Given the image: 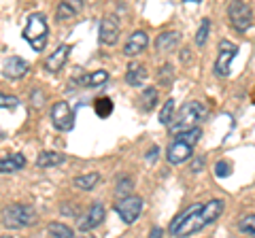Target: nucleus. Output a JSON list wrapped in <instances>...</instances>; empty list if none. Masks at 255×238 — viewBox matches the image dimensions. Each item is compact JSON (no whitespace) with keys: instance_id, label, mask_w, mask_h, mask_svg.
<instances>
[{"instance_id":"12","label":"nucleus","mask_w":255,"mask_h":238,"mask_svg":"<svg viewBox=\"0 0 255 238\" xmlns=\"http://www.w3.org/2000/svg\"><path fill=\"white\" fill-rule=\"evenodd\" d=\"M28 70H30V66H28V62H26V60L17 58V55H11V58L4 62L2 75H4V77H9V79H21L23 75L28 73Z\"/></svg>"},{"instance_id":"5","label":"nucleus","mask_w":255,"mask_h":238,"mask_svg":"<svg viewBox=\"0 0 255 238\" xmlns=\"http://www.w3.org/2000/svg\"><path fill=\"white\" fill-rule=\"evenodd\" d=\"M142 198L140 196H128L124 198V200H119L117 206H115V211H117V215L122 217L124 224H134L138 217H140V213H142Z\"/></svg>"},{"instance_id":"2","label":"nucleus","mask_w":255,"mask_h":238,"mask_svg":"<svg viewBox=\"0 0 255 238\" xmlns=\"http://www.w3.org/2000/svg\"><path fill=\"white\" fill-rule=\"evenodd\" d=\"M206 117V107L202 105V102H185L179 113H177V125H170V132L172 134H181L185 132L189 128H196L198 121H202V119Z\"/></svg>"},{"instance_id":"24","label":"nucleus","mask_w":255,"mask_h":238,"mask_svg":"<svg viewBox=\"0 0 255 238\" xmlns=\"http://www.w3.org/2000/svg\"><path fill=\"white\" fill-rule=\"evenodd\" d=\"M200 136H202V130L198 128H189V130H185V132H181V134H177V138L174 140H181V142H187V145H191L194 147L198 140H200Z\"/></svg>"},{"instance_id":"27","label":"nucleus","mask_w":255,"mask_h":238,"mask_svg":"<svg viewBox=\"0 0 255 238\" xmlns=\"http://www.w3.org/2000/svg\"><path fill=\"white\" fill-rule=\"evenodd\" d=\"M140 102H142V109H145V111L153 109V107L157 105V90H155V87H145Z\"/></svg>"},{"instance_id":"11","label":"nucleus","mask_w":255,"mask_h":238,"mask_svg":"<svg viewBox=\"0 0 255 238\" xmlns=\"http://www.w3.org/2000/svg\"><path fill=\"white\" fill-rule=\"evenodd\" d=\"M147 45H149V34L145 32V30H136V32L128 38V43L124 47V53L128 55V58H136V55H140L147 49Z\"/></svg>"},{"instance_id":"32","label":"nucleus","mask_w":255,"mask_h":238,"mask_svg":"<svg viewBox=\"0 0 255 238\" xmlns=\"http://www.w3.org/2000/svg\"><path fill=\"white\" fill-rule=\"evenodd\" d=\"M230 172H232V166H230V162L221 160V162H217V164H215V174H217L219 179H226Z\"/></svg>"},{"instance_id":"7","label":"nucleus","mask_w":255,"mask_h":238,"mask_svg":"<svg viewBox=\"0 0 255 238\" xmlns=\"http://www.w3.org/2000/svg\"><path fill=\"white\" fill-rule=\"evenodd\" d=\"M228 15H230V23H232L234 30H238V32H245V30L251 28L253 11L247 2H232L228 6Z\"/></svg>"},{"instance_id":"18","label":"nucleus","mask_w":255,"mask_h":238,"mask_svg":"<svg viewBox=\"0 0 255 238\" xmlns=\"http://www.w3.org/2000/svg\"><path fill=\"white\" fill-rule=\"evenodd\" d=\"M145 79H147V68L145 66L142 64H130V68H128V73H126L128 85L140 87L142 83H145Z\"/></svg>"},{"instance_id":"28","label":"nucleus","mask_w":255,"mask_h":238,"mask_svg":"<svg viewBox=\"0 0 255 238\" xmlns=\"http://www.w3.org/2000/svg\"><path fill=\"white\" fill-rule=\"evenodd\" d=\"M209 32H211V19L204 17L200 21V28H198V32H196V45L198 47H204L206 38H209Z\"/></svg>"},{"instance_id":"33","label":"nucleus","mask_w":255,"mask_h":238,"mask_svg":"<svg viewBox=\"0 0 255 238\" xmlns=\"http://www.w3.org/2000/svg\"><path fill=\"white\" fill-rule=\"evenodd\" d=\"M159 79H164V81H170L172 79V66L166 64L164 68H159Z\"/></svg>"},{"instance_id":"25","label":"nucleus","mask_w":255,"mask_h":238,"mask_svg":"<svg viewBox=\"0 0 255 238\" xmlns=\"http://www.w3.org/2000/svg\"><path fill=\"white\" fill-rule=\"evenodd\" d=\"M94 111H96V115L98 117H109L111 113H113V100L111 98H98L94 102Z\"/></svg>"},{"instance_id":"37","label":"nucleus","mask_w":255,"mask_h":238,"mask_svg":"<svg viewBox=\"0 0 255 238\" xmlns=\"http://www.w3.org/2000/svg\"><path fill=\"white\" fill-rule=\"evenodd\" d=\"M0 238H13V236H0Z\"/></svg>"},{"instance_id":"35","label":"nucleus","mask_w":255,"mask_h":238,"mask_svg":"<svg viewBox=\"0 0 255 238\" xmlns=\"http://www.w3.org/2000/svg\"><path fill=\"white\" fill-rule=\"evenodd\" d=\"M149 238H164V230L162 228H153L149 232Z\"/></svg>"},{"instance_id":"14","label":"nucleus","mask_w":255,"mask_h":238,"mask_svg":"<svg viewBox=\"0 0 255 238\" xmlns=\"http://www.w3.org/2000/svg\"><path fill=\"white\" fill-rule=\"evenodd\" d=\"M68 53H70V45H60L58 49H55L49 58L45 60V68L49 70V73H58V70L66 64Z\"/></svg>"},{"instance_id":"13","label":"nucleus","mask_w":255,"mask_h":238,"mask_svg":"<svg viewBox=\"0 0 255 238\" xmlns=\"http://www.w3.org/2000/svg\"><path fill=\"white\" fill-rule=\"evenodd\" d=\"M223 209H226V202L219 200V198H213V200H209L206 204H202L200 215H202V219H204V224H206V226H209V224H215V221L221 217Z\"/></svg>"},{"instance_id":"29","label":"nucleus","mask_w":255,"mask_h":238,"mask_svg":"<svg viewBox=\"0 0 255 238\" xmlns=\"http://www.w3.org/2000/svg\"><path fill=\"white\" fill-rule=\"evenodd\" d=\"M17 107H19V98L9 96V94H2V92H0V109H4V111H15Z\"/></svg>"},{"instance_id":"1","label":"nucleus","mask_w":255,"mask_h":238,"mask_svg":"<svg viewBox=\"0 0 255 238\" xmlns=\"http://www.w3.org/2000/svg\"><path fill=\"white\" fill-rule=\"evenodd\" d=\"M0 221L9 230H21L36 224V211L30 204H9L0 213Z\"/></svg>"},{"instance_id":"3","label":"nucleus","mask_w":255,"mask_h":238,"mask_svg":"<svg viewBox=\"0 0 255 238\" xmlns=\"http://www.w3.org/2000/svg\"><path fill=\"white\" fill-rule=\"evenodd\" d=\"M47 19L43 13H32L28 21H26V28H23V38L30 43V47L34 51H43L45 45H47Z\"/></svg>"},{"instance_id":"9","label":"nucleus","mask_w":255,"mask_h":238,"mask_svg":"<svg viewBox=\"0 0 255 238\" xmlns=\"http://www.w3.org/2000/svg\"><path fill=\"white\" fill-rule=\"evenodd\" d=\"M98 36H100L102 45H115L119 41V21H117L115 15L102 17L100 28H98Z\"/></svg>"},{"instance_id":"10","label":"nucleus","mask_w":255,"mask_h":238,"mask_svg":"<svg viewBox=\"0 0 255 238\" xmlns=\"http://www.w3.org/2000/svg\"><path fill=\"white\" fill-rule=\"evenodd\" d=\"M191 155H194V147L187 145V142H181V140H172L168 149H166V160L174 166L191 160Z\"/></svg>"},{"instance_id":"22","label":"nucleus","mask_w":255,"mask_h":238,"mask_svg":"<svg viewBox=\"0 0 255 238\" xmlns=\"http://www.w3.org/2000/svg\"><path fill=\"white\" fill-rule=\"evenodd\" d=\"M100 181V174L98 172H85L81 174V177L75 179V187L77 189H83V192H90V189H94V185Z\"/></svg>"},{"instance_id":"30","label":"nucleus","mask_w":255,"mask_h":238,"mask_svg":"<svg viewBox=\"0 0 255 238\" xmlns=\"http://www.w3.org/2000/svg\"><path fill=\"white\" fill-rule=\"evenodd\" d=\"M130 189H132V179H128V177H122V179L117 181L115 194H117V196H124V198H128V194H130Z\"/></svg>"},{"instance_id":"4","label":"nucleus","mask_w":255,"mask_h":238,"mask_svg":"<svg viewBox=\"0 0 255 238\" xmlns=\"http://www.w3.org/2000/svg\"><path fill=\"white\" fill-rule=\"evenodd\" d=\"M51 121L60 132H70L75 128V111L68 102H55L51 107Z\"/></svg>"},{"instance_id":"6","label":"nucleus","mask_w":255,"mask_h":238,"mask_svg":"<svg viewBox=\"0 0 255 238\" xmlns=\"http://www.w3.org/2000/svg\"><path fill=\"white\" fill-rule=\"evenodd\" d=\"M236 53H238V45L230 43V41H221L219 43V55H217V60H215V68H213L215 75L217 77H228Z\"/></svg>"},{"instance_id":"15","label":"nucleus","mask_w":255,"mask_h":238,"mask_svg":"<svg viewBox=\"0 0 255 238\" xmlns=\"http://www.w3.org/2000/svg\"><path fill=\"white\" fill-rule=\"evenodd\" d=\"M181 41V32H174V30H168V32H162L155 38V49L159 53H170L177 49V45Z\"/></svg>"},{"instance_id":"16","label":"nucleus","mask_w":255,"mask_h":238,"mask_svg":"<svg viewBox=\"0 0 255 238\" xmlns=\"http://www.w3.org/2000/svg\"><path fill=\"white\" fill-rule=\"evenodd\" d=\"M26 166V157L21 153H13V155H6L0 160V174H9V172H17Z\"/></svg>"},{"instance_id":"23","label":"nucleus","mask_w":255,"mask_h":238,"mask_svg":"<svg viewBox=\"0 0 255 238\" xmlns=\"http://www.w3.org/2000/svg\"><path fill=\"white\" fill-rule=\"evenodd\" d=\"M49 236L51 238H75V232H73V228H68L66 224L51 221L49 224Z\"/></svg>"},{"instance_id":"20","label":"nucleus","mask_w":255,"mask_h":238,"mask_svg":"<svg viewBox=\"0 0 255 238\" xmlns=\"http://www.w3.org/2000/svg\"><path fill=\"white\" fill-rule=\"evenodd\" d=\"M81 2H75V0H66V2H60V6H58V19L60 21H66V19H73L75 15L81 11Z\"/></svg>"},{"instance_id":"26","label":"nucleus","mask_w":255,"mask_h":238,"mask_svg":"<svg viewBox=\"0 0 255 238\" xmlns=\"http://www.w3.org/2000/svg\"><path fill=\"white\" fill-rule=\"evenodd\" d=\"M172 117H174V100L168 98V100L164 102L162 111H159V123L170 125V123H172Z\"/></svg>"},{"instance_id":"17","label":"nucleus","mask_w":255,"mask_h":238,"mask_svg":"<svg viewBox=\"0 0 255 238\" xmlns=\"http://www.w3.org/2000/svg\"><path fill=\"white\" fill-rule=\"evenodd\" d=\"M107 81H109V73H107V70H102V68L77 79V83L83 85V87H100V85H105Z\"/></svg>"},{"instance_id":"21","label":"nucleus","mask_w":255,"mask_h":238,"mask_svg":"<svg viewBox=\"0 0 255 238\" xmlns=\"http://www.w3.org/2000/svg\"><path fill=\"white\" fill-rule=\"evenodd\" d=\"M200 209H202V204H198V202H196V204H191V206H187L185 211H183V213H179V215L172 219V224H170V228H168V232L174 236V234H177V230L181 228V224H183V221H185L189 215H194L196 211H200Z\"/></svg>"},{"instance_id":"34","label":"nucleus","mask_w":255,"mask_h":238,"mask_svg":"<svg viewBox=\"0 0 255 238\" xmlns=\"http://www.w3.org/2000/svg\"><path fill=\"white\" fill-rule=\"evenodd\" d=\"M204 168V160L202 157H196L194 162H191V166H189V172H200Z\"/></svg>"},{"instance_id":"38","label":"nucleus","mask_w":255,"mask_h":238,"mask_svg":"<svg viewBox=\"0 0 255 238\" xmlns=\"http://www.w3.org/2000/svg\"><path fill=\"white\" fill-rule=\"evenodd\" d=\"M83 238H94V236H83Z\"/></svg>"},{"instance_id":"36","label":"nucleus","mask_w":255,"mask_h":238,"mask_svg":"<svg viewBox=\"0 0 255 238\" xmlns=\"http://www.w3.org/2000/svg\"><path fill=\"white\" fill-rule=\"evenodd\" d=\"M155 155H157V147H151V151H149V155H147V157H149V162H153V160H155Z\"/></svg>"},{"instance_id":"19","label":"nucleus","mask_w":255,"mask_h":238,"mask_svg":"<svg viewBox=\"0 0 255 238\" xmlns=\"http://www.w3.org/2000/svg\"><path fill=\"white\" fill-rule=\"evenodd\" d=\"M64 160H66V157L58 151H41L36 157V166L38 168H53V166L64 164Z\"/></svg>"},{"instance_id":"31","label":"nucleus","mask_w":255,"mask_h":238,"mask_svg":"<svg viewBox=\"0 0 255 238\" xmlns=\"http://www.w3.org/2000/svg\"><path fill=\"white\" fill-rule=\"evenodd\" d=\"M238 228H241L243 232L255 236V215H247V217H243V219H241V224H238Z\"/></svg>"},{"instance_id":"8","label":"nucleus","mask_w":255,"mask_h":238,"mask_svg":"<svg viewBox=\"0 0 255 238\" xmlns=\"http://www.w3.org/2000/svg\"><path fill=\"white\" fill-rule=\"evenodd\" d=\"M105 204L102 202H94L90 209H87L85 215L79 219V230L81 232H87V230H94V228H98L102 221H105Z\"/></svg>"}]
</instances>
